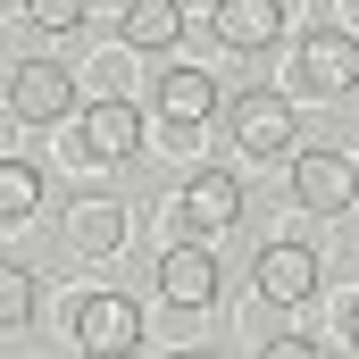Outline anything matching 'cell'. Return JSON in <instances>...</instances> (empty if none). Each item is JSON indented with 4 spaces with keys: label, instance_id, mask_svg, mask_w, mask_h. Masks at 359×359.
Returning a JSON list of instances; mask_svg holds the SVG:
<instances>
[{
    "label": "cell",
    "instance_id": "cell-1",
    "mask_svg": "<svg viewBox=\"0 0 359 359\" xmlns=\"http://www.w3.org/2000/svg\"><path fill=\"white\" fill-rule=\"evenodd\" d=\"M226 134H234L251 159H292L301 117H292V100H284V92L251 84V92H234V100H226Z\"/></svg>",
    "mask_w": 359,
    "mask_h": 359
},
{
    "label": "cell",
    "instance_id": "cell-2",
    "mask_svg": "<svg viewBox=\"0 0 359 359\" xmlns=\"http://www.w3.org/2000/svg\"><path fill=\"white\" fill-rule=\"evenodd\" d=\"M8 117H17V126H59V117H76V67H67V59H17V67H8Z\"/></svg>",
    "mask_w": 359,
    "mask_h": 359
},
{
    "label": "cell",
    "instance_id": "cell-3",
    "mask_svg": "<svg viewBox=\"0 0 359 359\" xmlns=\"http://www.w3.org/2000/svg\"><path fill=\"white\" fill-rule=\"evenodd\" d=\"M292 201H301L309 217H343L359 201V168L343 151H326V142H301V151H292Z\"/></svg>",
    "mask_w": 359,
    "mask_h": 359
},
{
    "label": "cell",
    "instance_id": "cell-4",
    "mask_svg": "<svg viewBox=\"0 0 359 359\" xmlns=\"http://www.w3.org/2000/svg\"><path fill=\"white\" fill-rule=\"evenodd\" d=\"M251 284H259V301H276V309H301V301H318L326 268H318L309 243H268V251L251 259Z\"/></svg>",
    "mask_w": 359,
    "mask_h": 359
},
{
    "label": "cell",
    "instance_id": "cell-5",
    "mask_svg": "<svg viewBox=\"0 0 359 359\" xmlns=\"http://www.w3.org/2000/svg\"><path fill=\"white\" fill-rule=\"evenodd\" d=\"M217 292H226V276H217V259L201 251V234H192V243H176V251L159 259V301H168V309L201 318V309H217Z\"/></svg>",
    "mask_w": 359,
    "mask_h": 359
},
{
    "label": "cell",
    "instance_id": "cell-6",
    "mask_svg": "<svg viewBox=\"0 0 359 359\" xmlns=\"http://www.w3.org/2000/svg\"><path fill=\"white\" fill-rule=\"evenodd\" d=\"M76 142H84V159H100V168H126L142 151V109L134 100H92V109H76Z\"/></svg>",
    "mask_w": 359,
    "mask_h": 359
},
{
    "label": "cell",
    "instance_id": "cell-7",
    "mask_svg": "<svg viewBox=\"0 0 359 359\" xmlns=\"http://www.w3.org/2000/svg\"><path fill=\"white\" fill-rule=\"evenodd\" d=\"M134 343H142V301H126V292L76 301V351H134Z\"/></svg>",
    "mask_w": 359,
    "mask_h": 359
},
{
    "label": "cell",
    "instance_id": "cell-8",
    "mask_svg": "<svg viewBox=\"0 0 359 359\" xmlns=\"http://www.w3.org/2000/svg\"><path fill=\"white\" fill-rule=\"evenodd\" d=\"M176 217H184V234H226L234 217H243V184L226 176V168H201V176H184V201H176Z\"/></svg>",
    "mask_w": 359,
    "mask_h": 359
},
{
    "label": "cell",
    "instance_id": "cell-9",
    "mask_svg": "<svg viewBox=\"0 0 359 359\" xmlns=\"http://www.w3.org/2000/svg\"><path fill=\"white\" fill-rule=\"evenodd\" d=\"M301 84H309V92H326V100L359 92V42H351V34H334V25L301 34Z\"/></svg>",
    "mask_w": 359,
    "mask_h": 359
},
{
    "label": "cell",
    "instance_id": "cell-10",
    "mask_svg": "<svg viewBox=\"0 0 359 359\" xmlns=\"http://www.w3.org/2000/svg\"><path fill=\"white\" fill-rule=\"evenodd\" d=\"M209 34L226 50H276L284 42V0H217L209 8Z\"/></svg>",
    "mask_w": 359,
    "mask_h": 359
},
{
    "label": "cell",
    "instance_id": "cell-11",
    "mask_svg": "<svg viewBox=\"0 0 359 359\" xmlns=\"http://www.w3.org/2000/svg\"><path fill=\"white\" fill-rule=\"evenodd\" d=\"M159 117L192 134V126H209L217 117V76L209 67H159Z\"/></svg>",
    "mask_w": 359,
    "mask_h": 359
},
{
    "label": "cell",
    "instance_id": "cell-12",
    "mask_svg": "<svg viewBox=\"0 0 359 359\" xmlns=\"http://www.w3.org/2000/svg\"><path fill=\"white\" fill-rule=\"evenodd\" d=\"M117 42H126V50H142V59H168V50L184 42V8H176V0H126Z\"/></svg>",
    "mask_w": 359,
    "mask_h": 359
},
{
    "label": "cell",
    "instance_id": "cell-13",
    "mask_svg": "<svg viewBox=\"0 0 359 359\" xmlns=\"http://www.w3.org/2000/svg\"><path fill=\"white\" fill-rule=\"evenodd\" d=\"M34 209H42V176H34L25 159H0V217H8V226H25Z\"/></svg>",
    "mask_w": 359,
    "mask_h": 359
},
{
    "label": "cell",
    "instance_id": "cell-14",
    "mask_svg": "<svg viewBox=\"0 0 359 359\" xmlns=\"http://www.w3.org/2000/svg\"><path fill=\"white\" fill-rule=\"evenodd\" d=\"M76 243H84V251H117V243H126V209H117V201H84V209H76Z\"/></svg>",
    "mask_w": 359,
    "mask_h": 359
},
{
    "label": "cell",
    "instance_id": "cell-15",
    "mask_svg": "<svg viewBox=\"0 0 359 359\" xmlns=\"http://www.w3.org/2000/svg\"><path fill=\"white\" fill-rule=\"evenodd\" d=\"M25 318H34V276L8 268V276H0V326H8V334H25Z\"/></svg>",
    "mask_w": 359,
    "mask_h": 359
},
{
    "label": "cell",
    "instance_id": "cell-16",
    "mask_svg": "<svg viewBox=\"0 0 359 359\" xmlns=\"http://www.w3.org/2000/svg\"><path fill=\"white\" fill-rule=\"evenodd\" d=\"M25 17H34L42 34H76V25L92 17V0H25Z\"/></svg>",
    "mask_w": 359,
    "mask_h": 359
},
{
    "label": "cell",
    "instance_id": "cell-17",
    "mask_svg": "<svg viewBox=\"0 0 359 359\" xmlns=\"http://www.w3.org/2000/svg\"><path fill=\"white\" fill-rule=\"evenodd\" d=\"M309 351H318L309 334H276V343H268V359H309Z\"/></svg>",
    "mask_w": 359,
    "mask_h": 359
},
{
    "label": "cell",
    "instance_id": "cell-18",
    "mask_svg": "<svg viewBox=\"0 0 359 359\" xmlns=\"http://www.w3.org/2000/svg\"><path fill=\"white\" fill-rule=\"evenodd\" d=\"M343 343H351V351H359V301H351V309H343Z\"/></svg>",
    "mask_w": 359,
    "mask_h": 359
}]
</instances>
